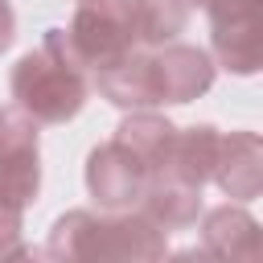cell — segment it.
I'll return each mask as SVG.
<instances>
[{
    "mask_svg": "<svg viewBox=\"0 0 263 263\" xmlns=\"http://www.w3.org/2000/svg\"><path fill=\"white\" fill-rule=\"evenodd\" d=\"M164 251H168L164 230L132 205V210H103V214H90V210L62 214L37 255L45 259H156Z\"/></svg>",
    "mask_w": 263,
    "mask_h": 263,
    "instance_id": "2",
    "label": "cell"
},
{
    "mask_svg": "<svg viewBox=\"0 0 263 263\" xmlns=\"http://www.w3.org/2000/svg\"><path fill=\"white\" fill-rule=\"evenodd\" d=\"M197 4H201V8H205V4H210V0H189V8H197Z\"/></svg>",
    "mask_w": 263,
    "mask_h": 263,
    "instance_id": "13",
    "label": "cell"
},
{
    "mask_svg": "<svg viewBox=\"0 0 263 263\" xmlns=\"http://www.w3.org/2000/svg\"><path fill=\"white\" fill-rule=\"evenodd\" d=\"M152 181V168L119 140H107L86 160V189L99 210H132Z\"/></svg>",
    "mask_w": 263,
    "mask_h": 263,
    "instance_id": "6",
    "label": "cell"
},
{
    "mask_svg": "<svg viewBox=\"0 0 263 263\" xmlns=\"http://www.w3.org/2000/svg\"><path fill=\"white\" fill-rule=\"evenodd\" d=\"M86 95H90L86 70H78L49 33H45L41 49L25 53L12 66V99L37 123H66V119H74L82 111Z\"/></svg>",
    "mask_w": 263,
    "mask_h": 263,
    "instance_id": "3",
    "label": "cell"
},
{
    "mask_svg": "<svg viewBox=\"0 0 263 263\" xmlns=\"http://www.w3.org/2000/svg\"><path fill=\"white\" fill-rule=\"evenodd\" d=\"M201 255H218V259H238V247L234 238H242L247 247L259 251V230H255V218L238 205H218L205 214V226H201Z\"/></svg>",
    "mask_w": 263,
    "mask_h": 263,
    "instance_id": "10",
    "label": "cell"
},
{
    "mask_svg": "<svg viewBox=\"0 0 263 263\" xmlns=\"http://www.w3.org/2000/svg\"><path fill=\"white\" fill-rule=\"evenodd\" d=\"M12 29H16V16H12V4L0 0V49L12 45Z\"/></svg>",
    "mask_w": 263,
    "mask_h": 263,
    "instance_id": "12",
    "label": "cell"
},
{
    "mask_svg": "<svg viewBox=\"0 0 263 263\" xmlns=\"http://www.w3.org/2000/svg\"><path fill=\"white\" fill-rule=\"evenodd\" d=\"M214 181L238 197V201H251L259 193V181H263V168H259V136L255 132H230L222 136V148H218V164H214Z\"/></svg>",
    "mask_w": 263,
    "mask_h": 263,
    "instance_id": "8",
    "label": "cell"
},
{
    "mask_svg": "<svg viewBox=\"0 0 263 263\" xmlns=\"http://www.w3.org/2000/svg\"><path fill=\"white\" fill-rule=\"evenodd\" d=\"M132 16H136V37L148 45H164L177 41V33L189 21V0H132Z\"/></svg>",
    "mask_w": 263,
    "mask_h": 263,
    "instance_id": "11",
    "label": "cell"
},
{
    "mask_svg": "<svg viewBox=\"0 0 263 263\" xmlns=\"http://www.w3.org/2000/svg\"><path fill=\"white\" fill-rule=\"evenodd\" d=\"M214 82V62L197 45L164 41L148 53L140 45L95 74V86L115 107H156V103H189Z\"/></svg>",
    "mask_w": 263,
    "mask_h": 263,
    "instance_id": "1",
    "label": "cell"
},
{
    "mask_svg": "<svg viewBox=\"0 0 263 263\" xmlns=\"http://www.w3.org/2000/svg\"><path fill=\"white\" fill-rule=\"evenodd\" d=\"M62 53L86 70L99 74L111 62H119L123 53H132L140 45L136 37V16H132V0H82L74 8L70 29H45Z\"/></svg>",
    "mask_w": 263,
    "mask_h": 263,
    "instance_id": "4",
    "label": "cell"
},
{
    "mask_svg": "<svg viewBox=\"0 0 263 263\" xmlns=\"http://www.w3.org/2000/svg\"><path fill=\"white\" fill-rule=\"evenodd\" d=\"M214 49L226 70L255 74L259 70V0H210Z\"/></svg>",
    "mask_w": 263,
    "mask_h": 263,
    "instance_id": "7",
    "label": "cell"
},
{
    "mask_svg": "<svg viewBox=\"0 0 263 263\" xmlns=\"http://www.w3.org/2000/svg\"><path fill=\"white\" fill-rule=\"evenodd\" d=\"M41 189L37 119L16 103L0 107V218H21Z\"/></svg>",
    "mask_w": 263,
    "mask_h": 263,
    "instance_id": "5",
    "label": "cell"
},
{
    "mask_svg": "<svg viewBox=\"0 0 263 263\" xmlns=\"http://www.w3.org/2000/svg\"><path fill=\"white\" fill-rule=\"evenodd\" d=\"M136 210L168 234V230H181V226H189V222L197 218V210H201V189L181 185V181H173V177H152L148 189H144V197L136 201Z\"/></svg>",
    "mask_w": 263,
    "mask_h": 263,
    "instance_id": "9",
    "label": "cell"
}]
</instances>
